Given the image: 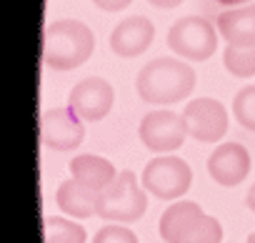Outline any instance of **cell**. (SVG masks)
<instances>
[{
  "label": "cell",
  "instance_id": "obj_1",
  "mask_svg": "<svg viewBox=\"0 0 255 243\" xmlns=\"http://www.w3.org/2000/svg\"><path fill=\"white\" fill-rule=\"evenodd\" d=\"M195 88V70L178 58H155L145 63L135 78L140 100L150 105H173Z\"/></svg>",
  "mask_w": 255,
  "mask_h": 243
},
{
  "label": "cell",
  "instance_id": "obj_2",
  "mask_svg": "<svg viewBox=\"0 0 255 243\" xmlns=\"http://www.w3.org/2000/svg\"><path fill=\"white\" fill-rule=\"evenodd\" d=\"M95 48L93 30L73 18L55 20L45 28L43 38V60L53 70H75L80 68Z\"/></svg>",
  "mask_w": 255,
  "mask_h": 243
},
{
  "label": "cell",
  "instance_id": "obj_3",
  "mask_svg": "<svg viewBox=\"0 0 255 243\" xmlns=\"http://www.w3.org/2000/svg\"><path fill=\"white\" fill-rule=\"evenodd\" d=\"M160 238L165 243H220L223 226L193 201H178L160 216Z\"/></svg>",
  "mask_w": 255,
  "mask_h": 243
},
{
  "label": "cell",
  "instance_id": "obj_4",
  "mask_svg": "<svg viewBox=\"0 0 255 243\" xmlns=\"http://www.w3.org/2000/svg\"><path fill=\"white\" fill-rule=\"evenodd\" d=\"M148 191L140 188L133 171H120L98 196V216L110 223H133L148 211Z\"/></svg>",
  "mask_w": 255,
  "mask_h": 243
},
{
  "label": "cell",
  "instance_id": "obj_5",
  "mask_svg": "<svg viewBox=\"0 0 255 243\" xmlns=\"http://www.w3.org/2000/svg\"><path fill=\"white\" fill-rule=\"evenodd\" d=\"M168 45L175 55L203 63L218 50V28L200 15H185L168 30Z\"/></svg>",
  "mask_w": 255,
  "mask_h": 243
},
{
  "label": "cell",
  "instance_id": "obj_6",
  "mask_svg": "<svg viewBox=\"0 0 255 243\" xmlns=\"http://www.w3.org/2000/svg\"><path fill=\"white\" fill-rule=\"evenodd\" d=\"M143 188L160 201H178L193 183L190 166L178 156H158L143 168Z\"/></svg>",
  "mask_w": 255,
  "mask_h": 243
},
{
  "label": "cell",
  "instance_id": "obj_7",
  "mask_svg": "<svg viewBox=\"0 0 255 243\" xmlns=\"http://www.w3.org/2000/svg\"><path fill=\"white\" fill-rule=\"evenodd\" d=\"M138 136H140V141H143V146L148 151H153V153H173L188 138L185 118L180 113H173V110H150L140 120Z\"/></svg>",
  "mask_w": 255,
  "mask_h": 243
},
{
  "label": "cell",
  "instance_id": "obj_8",
  "mask_svg": "<svg viewBox=\"0 0 255 243\" xmlns=\"http://www.w3.org/2000/svg\"><path fill=\"white\" fill-rule=\"evenodd\" d=\"M188 136L200 143H218L228 133V113L215 98H195L183 110Z\"/></svg>",
  "mask_w": 255,
  "mask_h": 243
},
{
  "label": "cell",
  "instance_id": "obj_9",
  "mask_svg": "<svg viewBox=\"0 0 255 243\" xmlns=\"http://www.w3.org/2000/svg\"><path fill=\"white\" fill-rule=\"evenodd\" d=\"M40 133H43V143L53 151H75L85 141L83 118L70 105L45 110L40 120Z\"/></svg>",
  "mask_w": 255,
  "mask_h": 243
},
{
  "label": "cell",
  "instance_id": "obj_10",
  "mask_svg": "<svg viewBox=\"0 0 255 243\" xmlns=\"http://www.w3.org/2000/svg\"><path fill=\"white\" fill-rule=\"evenodd\" d=\"M113 100H115L113 85L105 78H98V75L80 80L68 95V105L83 120H90V123H98V120H103L110 113Z\"/></svg>",
  "mask_w": 255,
  "mask_h": 243
},
{
  "label": "cell",
  "instance_id": "obj_11",
  "mask_svg": "<svg viewBox=\"0 0 255 243\" xmlns=\"http://www.w3.org/2000/svg\"><path fill=\"white\" fill-rule=\"evenodd\" d=\"M208 173L210 178L223 188L240 186L250 173V153L240 143H220L210 158H208Z\"/></svg>",
  "mask_w": 255,
  "mask_h": 243
},
{
  "label": "cell",
  "instance_id": "obj_12",
  "mask_svg": "<svg viewBox=\"0 0 255 243\" xmlns=\"http://www.w3.org/2000/svg\"><path fill=\"white\" fill-rule=\"evenodd\" d=\"M153 38H155V25L145 15H130L113 28L110 48L120 58H138L150 48Z\"/></svg>",
  "mask_w": 255,
  "mask_h": 243
},
{
  "label": "cell",
  "instance_id": "obj_13",
  "mask_svg": "<svg viewBox=\"0 0 255 243\" xmlns=\"http://www.w3.org/2000/svg\"><path fill=\"white\" fill-rule=\"evenodd\" d=\"M215 28L228 45H255V5H240L220 13Z\"/></svg>",
  "mask_w": 255,
  "mask_h": 243
},
{
  "label": "cell",
  "instance_id": "obj_14",
  "mask_svg": "<svg viewBox=\"0 0 255 243\" xmlns=\"http://www.w3.org/2000/svg\"><path fill=\"white\" fill-rule=\"evenodd\" d=\"M98 191L78 183L75 178H68L58 186V193H55V201H58V208L73 218H93L98 216Z\"/></svg>",
  "mask_w": 255,
  "mask_h": 243
},
{
  "label": "cell",
  "instance_id": "obj_15",
  "mask_svg": "<svg viewBox=\"0 0 255 243\" xmlns=\"http://www.w3.org/2000/svg\"><path fill=\"white\" fill-rule=\"evenodd\" d=\"M70 176L78 183H83V186H88V188L100 193L103 188H108L115 181L118 171H115V166L108 158H100V156H93V153H83V156H75L70 161Z\"/></svg>",
  "mask_w": 255,
  "mask_h": 243
},
{
  "label": "cell",
  "instance_id": "obj_16",
  "mask_svg": "<svg viewBox=\"0 0 255 243\" xmlns=\"http://www.w3.org/2000/svg\"><path fill=\"white\" fill-rule=\"evenodd\" d=\"M85 238L88 233L80 223L60 216L45 218V243H85Z\"/></svg>",
  "mask_w": 255,
  "mask_h": 243
},
{
  "label": "cell",
  "instance_id": "obj_17",
  "mask_svg": "<svg viewBox=\"0 0 255 243\" xmlns=\"http://www.w3.org/2000/svg\"><path fill=\"white\" fill-rule=\"evenodd\" d=\"M223 63L235 78L255 75V45H228L223 50Z\"/></svg>",
  "mask_w": 255,
  "mask_h": 243
},
{
  "label": "cell",
  "instance_id": "obj_18",
  "mask_svg": "<svg viewBox=\"0 0 255 243\" xmlns=\"http://www.w3.org/2000/svg\"><path fill=\"white\" fill-rule=\"evenodd\" d=\"M233 115L245 131H255V85H245L235 93Z\"/></svg>",
  "mask_w": 255,
  "mask_h": 243
},
{
  "label": "cell",
  "instance_id": "obj_19",
  "mask_svg": "<svg viewBox=\"0 0 255 243\" xmlns=\"http://www.w3.org/2000/svg\"><path fill=\"white\" fill-rule=\"evenodd\" d=\"M93 243H138V236L120 223H110V226H103L95 233Z\"/></svg>",
  "mask_w": 255,
  "mask_h": 243
},
{
  "label": "cell",
  "instance_id": "obj_20",
  "mask_svg": "<svg viewBox=\"0 0 255 243\" xmlns=\"http://www.w3.org/2000/svg\"><path fill=\"white\" fill-rule=\"evenodd\" d=\"M130 3H133V0H93V5L100 8V10H105V13H120Z\"/></svg>",
  "mask_w": 255,
  "mask_h": 243
},
{
  "label": "cell",
  "instance_id": "obj_21",
  "mask_svg": "<svg viewBox=\"0 0 255 243\" xmlns=\"http://www.w3.org/2000/svg\"><path fill=\"white\" fill-rule=\"evenodd\" d=\"M150 5H155V8H163V10H170V8H178L183 0H148Z\"/></svg>",
  "mask_w": 255,
  "mask_h": 243
},
{
  "label": "cell",
  "instance_id": "obj_22",
  "mask_svg": "<svg viewBox=\"0 0 255 243\" xmlns=\"http://www.w3.org/2000/svg\"><path fill=\"white\" fill-rule=\"evenodd\" d=\"M245 203H248V208L255 213V183H253V188L248 191V196H245Z\"/></svg>",
  "mask_w": 255,
  "mask_h": 243
},
{
  "label": "cell",
  "instance_id": "obj_23",
  "mask_svg": "<svg viewBox=\"0 0 255 243\" xmlns=\"http://www.w3.org/2000/svg\"><path fill=\"white\" fill-rule=\"evenodd\" d=\"M220 5H230V8H240L243 3H250V0H218Z\"/></svg>",
  "mask_w": 255,
  "mask_h": 243
},
{
  "label": "cell",
  "instance_id": "obj_24",
  "mask_svg": "<svg viewBox=\"0 0 255 243\" xmlns=\"http://www.w3.org/2000/svg\"><path fill=\"white\" fill-rule=\"evenodd\" d=\"M248 243H255V233H250V236H248Z\"/></svg>",
  "mask_w": 255,
  "mask_h": 243
}]
</instances>
